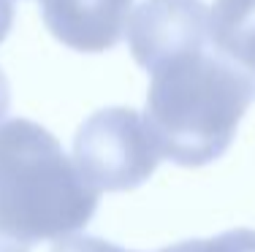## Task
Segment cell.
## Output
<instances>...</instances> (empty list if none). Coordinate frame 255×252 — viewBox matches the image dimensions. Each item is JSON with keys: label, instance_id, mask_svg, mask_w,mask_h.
Listing matches in <instances>:
<instances>
[{"label": "cell", "instance_id": "6da1fadb", "mask_svg": "<svg viewBox=\"0 0 255 252\" xmlns=\"http://www.w3.org/2000/svg\"><path fill=\"white\" fill-rule=\"evenodd\" d=\"M149 74L144 122L160 158L187 168L223 158L250 109V74L215 46L177 55Z\"/></svg>", "mask_w": 255, "mask_h": 252}, {"label": "cell", "instance_id": "7a4b0ae2", "mask_svg": "<svg viewBox=\"0 0 255 252\" xmlns=\"http://www.w3.org/2000/svg\"><path fill=\"white\" fill-rule=\"evenodd\" d=\"M98 195L44 125L0 122V236L25 247L65 239L93 220Z\"/></svg>", "mask_w": 255, "mask_h": 252}, {"label": "cell", "instance_id": "3957f363", "mask_svg": "<svg viewBox=\"0 0 255 252\" xmlns=\"http://www.w3.org/2000/svg\"><path fill=\"white\" fill-rule=\"evenodd\" d=\"M74 163L95 190L123 193L144 184L160 163V152L144 114L112 106L90 114L74 136Z\"/></svg>", "mask_w": 255, "mask_h": 252}, {"label": "cell", "instance_id": "277c9868", "mask_svg": "<svg viewBox=\"0 0 255 252\" xmlns=\"http://www.w3.org/2000/svg\"><path fill=\"white\" fill-rule=\"evenodd\" d=\"M125 33L133 60L152 71L177 55L212 46L209 5L204 0H144L130 11Z\"/></svg>", "mask_w": 255, "mask_h": 252}, {"label": "cell", "instance_id": "5b68a950", "mask_svg": "<svg viewBox=\"0 0 255 252\" xmlns=\"http://www.w3.org/2000/svg\"><path fill=\"white\" fill-rule=\"evenodd\" d=\"M46 30L76 52H106L123 41L133 0H38Z\"/></svg>", "mask_w": 255, "mask_h": 252}, {"label": "cell", "instance_id": "8992f818", "mask_svg": "<svg viewBox=\"0 0 255 252\" xmlns=\"http://www.w3.org/2000/svg\"><path fill=\"white\" fill-rule=\"evenodd\" d=\"M209 41L247 74H255V0H215Z\"/></svg>", "mask_w": 255, "mask_h": 252}, {"label": "cell", "instance_id": "52a82bcc", "mask_svg": "<svg viewBox=\"0 0 255 252\" xmlns=\"http://www.w3.org/2000/svg\"><path fill=\"white\" fill-rule=\"evenodd\" d=\"M166 252H255V231L234 228L212 239H190V242L171 244L166 247Z\"/></svg>", "mask_w": 255, "mask_h": 252}, {"label": "cell", "instance_id": "ba28073f", "mask_svg": "<svg viewBox=\"0 0 255 252\" xmlns=\"http://www.w3.org/2000/svg\"><path fill=\"white\" fill-rule=\"evenodd\" d=\"M49 252H136V250L117 247V244L106 242V239H98V236H74L71 233V236L60 239ZM157 252H166V247Z\"/></svg>", "mask_w": 255, "mask_h": 252}, {"label": "cell", "instance_id": "9c48e42d", "mask_svg": "<svg viewBox=\"0 0 255 252\" xmlns=\"http://www.w3.org/2000/svg\"><path fill=\"white\" fill-rule=\"evenodd\" d=\"M11 25H14V0H0V44L5 41Z\"/></svg>", "mask_w": 255, "mask_h": 252}, {"label": "cell", "instance_id": "30bf717a", "mask_svg": "<svg viewBox=\"0 0 255 252\" xmlns=\"http://www.w3.org/2000/svg\"><path fill=\"white\" fill-rule=\"evenodd\" d=\"M8 106H11V84L5 79L3 68H0V122H3V117L8 114Z\"/></svg>", "mask_w": 255, "mask_h": 252}, {"label": "cell", "instance_id": "8fae6325", "mask_svg": "<svg viewBox=\"0 0 255 252\" xmlns=\"http://www.w3.org/2000/svg\"><path fill=\"white\" fill-rule=\"evenodd\" d=\"M0 252H27V247H25V244H19V242H14V239L0 236Z\"/></svg>", "mask_w": 255, "mask_h": 252}, {"label": "cell", "instance_id": "7c38bea8", "mask_svg": "<svg viewBox=\"0 0 255 252\" xmlns=\"http://www.w3.org/2000/svg\"><path fill=\"white\" fill-rule=\"evenodd\" d=\"M250 82H253V95H255V74H250Z\"/></svg>", "mask_w": 255, "mask_h": 252}]
</instances>
